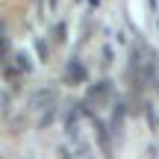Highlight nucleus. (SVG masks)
<instances>
[{"label": "nucleus", "instance_id": "nucleus-1", "mask_svg": "<svg viewBox=\"0 0 159 159\" xmlns=\"http://www.w3.org/2000/svg\"><path fill=\"white\" fill-rule=\"evenodd\" d=\"M83 77H85V68H83V65H80L77 59H74V62L65 68V80H68L71 85H77V83H83Z\"/></svg>", "mask_w": 159, "mask_h": 159}]
</instances>
